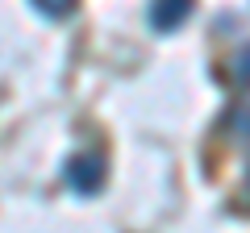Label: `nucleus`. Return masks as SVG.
Masks as SVG:
<instances>
[{"label":"nucleus","instance_id":"1","mask_svg":"<svg viewBox=\"0 0 250 233\" xmlns=\"http://www.w3.org/2000/svg\"><path fill=\"white\" fill-rule=\"evenodd\" d=\"M62 179H67L71 192L92 196V192H100V183H104V158H100V154H75V158L62 167Z\"/></svg>","mask_w":250,"mask_h":233},{"label":"nucleus","instance_id":"3","mask_svg":"<svg viewBox=\"0 0 250 233\" xmlns=\"http://www.w3.org/2000/svg\"><path fill=\"white\" fill-rule=\"evenodd\" d=\"M34 4L42 13H67V9H71V0H34Z\"/></svg>","mask_w":250,"mask_h":233},{"label":"nucleus","instance_id":"2","mask_svg":"<svg viewBox=\"0 0 250 233\" xmlns=\"http://www.w3.org/2000/svg\"><path fill=\"white\" fill-rule=\"evenodd\" d=\"M188 13H192V0H154L150 4V25L159 29V34H167V29L184 25Z\"/></svg>","mask_w":250,"mask_h":233}]
</instances>
